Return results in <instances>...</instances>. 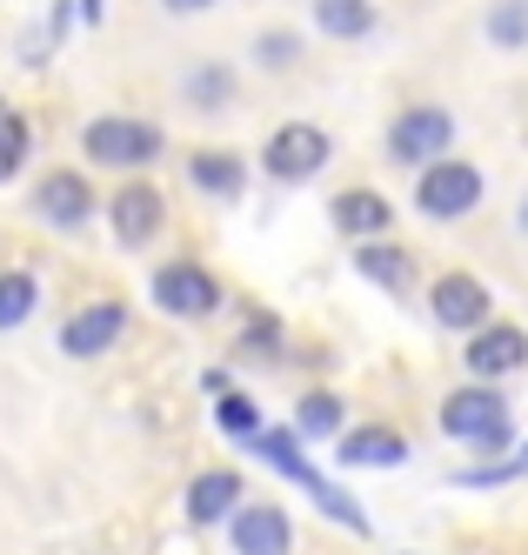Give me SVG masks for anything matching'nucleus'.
Masks as SVG:
<instances>
[{"label": "nucleus", "instance_id": "nucleus-1", "mask_svg": "<svg viewBox=\"0 0 528 555\" xmlns=\"http://www.w3.org/2000/svg\"><path fill=\"white\" fill-rule=\"evenodd\" d=\"M441 435H455L468 449H508L515 442V415H508V395L495 382H475V388H455L441 402Z\"/></svg>", "mask_w": 528, "mask_h": 555}, {"label": "nucleus", "instance_id": "nucleus-2", "mask_svg": "<svg viewBox=\"0 0 528 555\" xmlns=\"http://www.w3.org/2000/svg\"><path fill=\"white\" fill-rule=\"evenodd\" d=\"M80 154H88L94 168H154L160 154H168V134L154 121H134V114H94V121L80 128Z\"/></svg>", "mask_w": 528, "mask_h": 555}, {"label": "nucleus", "instance_id": "nucleus-3", "mask_svg": "<svg viewBox=\"0 0 528 555\" xmlns=\"http://www.w3.org/2000/svg\"><path fill=\"white\" fill-rule=\"evenodd\" d=\"M449 147H455V114L435 107V101L401 107L395 121H388V162H395V168H428V162H441Z\"/></svg>", "mask_w": 528, "mask_h": 555}, {"label": "nucleus", "instance_id": "nucleus-4", "mask_svg": "<svg viewBox=\"0 0 528 555\" xmlns=\"http://www.w3.org/2000/svg\"><path fill=\"white\" fill-rule=\"evenodd\" d=\"M415 175H422V181H415V208H422L428 221H462V215L481 208V168H475V162L441 154V162H428V168H415Z\"/></svg>", "mask_w": 528, "mask_h": 555}, {"label": "nucleus", "instance_id": "nucleus-5", "mask_svg": "<svg viewBox=\"0 0 528 555\" xmlns=\"http://www.w3.org/2000/svg\"><path fill=\"white\" fill-rule=\"evenodd\" d=\"M329 154H335L329 128H314V121H288V128H274V134H268L261 168H268L274 181H314L321 168H329Z\"/></svg>", "mask_w": 528, "mask_h": 555}, {"label": "nucleus", "instance_id": "nucleus-6", "mask_svg": "<svg viewBox=\"0 0 528 555\" xmlns=\"http://www.w3.org/2000/svg\"><path fill=\"white\" fill-rule=\"evenodd\" d=\"M160 221H168V194H160L154 181H120L107 194V228H114V242L120 248H147Z\"/></svg>", "mask_w": 528, "mask_h": 555}, {"label": "nucleus", "instance_id": "nucleus-7", "mask_svg": "<svg viewBox=\"0 0 528 555\" xmlns=\"http://www.w3.org/2000/svg\"><path fill=\"white\" fill-rule=\"evenodd\" d=\"M154 308L175 314V322H201V314L221 308V282L208 268H194V261H168L154 274Z\"/></svg>", "mask_w": 528, "mask_h": 555}, {"label": "nucleus", "instance_id": "nucleus-8", "mask_svg": "<svg viewBox=\"0 0 528 555\" xmlns=\"http://www.w3.org/2000/svg\"><path fill=\"white\" fill-rule=\"evenodd\" d=\"M462 362L475 382H502V375H521L528 369V335L515 322H481L462 348Z\"/></svg>", "mask_w": 528, "mask_h": 555}, {"label": "nucleus", "instance_id": "nucleus-9", "mask_svg": "<svg viewBox=\"0 0 528 555\" xmlns=\"http://www.w3.org/2000/svg\"><path fill=\"white\" fill-rule=\"evenodd\" d=\"M228 542L234 555H288L295 548V522L281 502H241L228 515Z\"/></svg>", "mask_w": 528, "mask_h": 555}, {"label": "nucleus", "instance_id": "nucleus-10", "mask_svg": "<svg viewBox=\"0 0 528 555\" xmlns=\"http://www.w3.org/2000/svg\"><path fill=\"white\" fill-rule=\"evenodd\" d=\"M428 308H435V322L455 328V335H475L481 322H495V295L481 288L475 274H441L435 295H428Z\"/></svg>", "mask_w": 528, "mask_h": 555}, {"label": "nucleus", "instance_id": "nucleus-11", "mask_svg": "<svg viewBox=\"0 0 528 555\" xmlns=\"http://www.w3.org/2000/svg\"><path fill=\"white\" fill-rule=\"evenodd\" d=\"M120 335H128V308L120 301H88L74 314V322L61 328V354H74V362H94V354H107Z\"/></svg>", "mask_w": 528, "mask_h": 555}, {"label": "nucleus", "instance_id": "nucleus-12", "mask_svg": "<svg viewBox=\"0 0 528 555\" xmlns=\"http://www.w3.org/2000/svg\"><path fill=\"white\" fill-rule=\"evenodd\" d=\"M34 215L48 221V228H67V234H74L80 221L94 215V188H88V175H74V168H54L48 181L34 188Z\"/></svg>", "mask_w": 528, "mask_h": 555}, {"label": "nucleus", "instance_id": "nucleus-13", "mask_svg": "<svg viewBox=\"0 0 528 555\" xmlns=\"http://www.w3.org/2000/svg\"><path fill=\"white\" fill-rule=\"evenodd\" d=\"M335 462H342V468H401V462H409V435H401V428H382V422L342 428V435H335Z\"/></svg>", "mask_w": 528, "mask_h": 555}, {"label": "nucleus", "instance_id": "nucleus-14", "mask_svg": "<svg viewBox=\"0 0 528 555\" xmlns=\"http://www.w3.org/2000/svg\"><path fill=\"white\" fill-rule=\"evenodd\" d=\"M329 221L348 234V242H375V234H388V221H395V208L382 202L375 188H342L335 202H329Z\"/></svg>", "mask_w": 528, "mask_h": 555}, {"label": "nucleus", "instance_id": "nucleus-15", "mask_svg": "<svg viewBox=\"0 0 528 555\" xmlns=\"http://www.w3.org/2000/svg\"><path fill=\"white\" fill-rule=\"evenodd\" d=\"M181 508H188V522H194V529H215L221 515H234V508H241V475H234V468H208V475H194Z\"/></svg>", "mask_w": 528, "mask_h": 555}, {"label": "nucleus", "instance_id": "nucleus-16", "mask_svg": "<svg viewBox=\"0 0 528 555\" xmlns=\"http://www.w3.org/2000/svg\"><path fill=\"white\" fill-rule=\"evenodd\" d=\"M248 442H255V449L268 455V468H274V475H288V482H301L308 495H314L321 482H329V475H314V468L301 462V442H295V428H255Z\"/></svg>", "mask_w": 528, "mask_h": 555}, {"label": "nucleus", "instance_id": "nucleus-17", "mask_svg": "<svg viewBox=\"0 0 528 555\" xmlns=\"http://www.w3.org/2000/svg\"><path fill=\"white\" fill-rule=\"evenodd\" d=\"M188 181H194L201 194H221V202H234V194L248 188V168H241V154H228V147H201L194 162H188Z\"/></svg>", "mask_w": 528, "mask_h": 555}, {"label": "nucleus", "instance_id": "nucleus-18", "mask_svg": "<svg viewBox=\"0 0 528 555\" xmlns=\"http://www.w3.org/2000/svg\"><path fill=\"white\" fill-rule=\"evenodd\" d=\"M181 101H188L194 114L228 107V101H234V67H228V61H201V67H188V74H181Z\"/></svg>", "mask_w": 528, "mask_h": 555}, {"label": "nucleus", "instance_id": "nucleus-19", "mask_svg": "<svg viewBox=\"0 0 528 555\" xmlns=\"http://www.w3.org/2000/svg\"><path fill=\"white\" fill-rule=\"evenodd\" d=\"M314 27L329 41H369L375 34V0H314Z\"/></svg>", "mask_w": 528, "mask_h": 555}, {"label": "nucleus", "instance_id": "nucleus-20", "mask_svg": "<svg viewBox=\"0 0 528 555\" xmlns=\"http://www.w3.org/2000/svg\"><path fill=\"white\" fill-rule=\"evenodd\" d=\"M355 268L361 274H369V282H382V288H409L415 282V261H409V248H395V242H382V234H375V242H361L355 248Z\"/></svg>", "mask_w": 528, "mask_h": 555}, {"label": "nucleus", "instance_id": "nucleus-21", "mask_svg": "<svg viewBox=\"0 0 528 555\" xmlns=\"http://www.w3.org/2000/svg\"><path fill=\"white\" fill-rule=\"evenodd\" d=\"M34 301H40V282L27 268H8L0 274V328H21L27 314H34Z\"/></svg>", "mask_w": 528, "mask_h": 555}, {"label": "nucleus", "instance_id": "nucleus-22", "mask_svg": "<svg viewBox=\"0 0 528 555\" xmlns=\"http://www.w3.org/2000/svg\"><path fill=\"white\" fill-rule=\"evenodd\" d=\"M295 435H308V442H329V435H342V395H301Z\"/></svg>", "mask_w": 528, "mask_h": 555}, {"label": "nucleus", "instance_id": "nucleus-23", "mask_svg": "<svg viewBox=\"0 0 528 555\" xmlns=\"http://www.w3.org/2000/svg\"><path fill=\"white\" fill-rule=\"evenodd\" d=\"M215 422H221V435H234V442H248V435L261 428V409L248 402V395L221 388V395H215Z\"/></svg>", "mask_w": 528, "mask_h": 555}, {"label": "nucleus", "instance_id": "nucleus-24", "mask_svg": "<svg viewBox=\"0 0 528 555\" xmlns=\"http://www.w3.org/2000/svg\"><path fill=\"white\" fill-rule=\"evenodd\" d=\"M489 41L495 48H528V0H495L489 8Z\"/></svg>", "mask_w": 528, "mask_h": 555}, {"label": "nucleus", "instance_id": "nucleus-25", "mask_svg": "<svg viewBox=\"0 0 528 555\" xmlns=\"http://www.w3.org/2000/svg\"><path fill=\"white\" fill-rule=\"evenodd\" d=\"M27 154H34L27 121H21V114H8V121H0V188H8V181L27 168Z\"/></svg>", "mask_w": 528, "mask_h": 555}, {"label": "nucleus", "instance_id": "nucleus-26", "mask_svg": "<svg viewBox=\"0 0 528 555\" xmlns=\"http://www.w3.org/2000/svg\"><path fill=\"white\" fill-rule=\"evenodd\" d=\"M234 354H241V362H274V354H281V322H268V314H255V328L234 341Z\"/></svg>", "mask_w": 528, "mask_h": 555}, {"label": "nucleus", "instance_id": "nucleus-27", "mask_svg": "<svg viewBox=\"0 0 528 555\" xmlns=\"http://www.w3.org/2000/svg\"><path fill=\"white\" fill-rule=\"evenodd\" d=\"M255 61L261 67H295L301 61V41H295L288 27H274V34H261V41H255Z\"/></svg>", "mask_w": 528, "mask_h": 555}, {"label": "nucleus", "instance_id": "nucleus-28", "mask_svg": "<svg viewBox=\"0 0 528 555\" xmlns=\"http://www.w3.org/2000/svg\"><path fill=\"white\" fill-rule=\"evenodd\" d=\"M515 475H521V462H495V468H462L455 482L462 489H495V482H515Z\"/></svg>", "mask_w": 528, "mask_h": 555}, {"label": "nucleus", "instance_id": "nucleus-29", "mask_svg": "<svg viewBox=\"0 0 528 555\" xmlns=\"http://www.w3.org/2000/svg\"><path fill=\"white\" fill-rule=\"evenodd\" d=\"M160 8H168V14H208L215 0H160Z\"/></svg>", "mask_w": 528, "mask_h": 555}, {"label": "nucleus", "instance_id": "nucleus-30", "mask_svg": "<svg viewBox=\"0 0 528 555\" xmlns=\"http://www.w3.org/2000/svg\"><path fill=\"white\" fill-rule=\"evenodd\" d=\"M101 14H107V0H80V21H88V27H94Z\"/></svg>", "mask_w": 528, "mask_h": 555}, {"label": "nucleus", "instance_id": "nucleus-31", "mask_svg": "<svg viewBox=\"0 0 528 555\" xmlns=\"http://www.w3.org/2000/svg\"><path fill=\"white\" fill-rule=\"evenodd\" d=\"M8 114H14V107H8V94H0V121H8Z\"/></svg>", "mask_w": 528, "mask_h": 555}, {"label": "nucleus", "instance_id": "nucleus-32", "mask_svg": "<svg viewBox=\"0 0 528 555\" xmlns=\"http://www.w3.org/2000/svg\"><path fill=\"white\" fill-rule=\"evenodd\" d=\"M521 234H528V202H521Z\"/></svg>", "mask_w": 528, "mask_h": 555}]
</instances>
